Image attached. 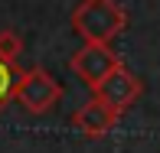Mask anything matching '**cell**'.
<instances>
[{
	"label": "cell",
	"mask_w": 160,
	"mask_h": 153,
	"mask_svg": "<svg viewBox=\"0 0 160 153\" xmlns=\"http://www.w3.org/2000/svg\"><path fill=\"white\" fill-rule=\"evenodd\" d=\"M128 26V13L118 0H78L72 10V30L82 42L111 46Z\"/></svg>",
	"instance_id": "6da1fadb"
},
{
	"label": "cell",
	"mask_w": 160,
	"mask_h": 153,
	"mask_svg": "<svg viewBox=\"0 0 160 153\" xmlns=\"http://www.w3.org/2000/svg\"><path fill=\"white\" fill-rule=\"evenodd\" d=\"M62 94H65V88L46 69H23L20 82H17V91H13V101L26 114H46L62 101Z\"/></svg>",
	"instance_id": "7a4b0ae2"
},
{
	"label": "cell",
	"mask_w": 160,
	"mask_h": 153,
	"mask_svg": "<svg viewBox=\"0 0 160 153\" xmlns=\"http://www.w3.org/2000/svg\"><path fill=\"white\" fill-rule=\"evenodd\" d=\"M92 91H95V98H98V101H105L111 111L124 114L128 108L134 104L141 94H144V82H141V78H137L131 69H128L124 62H121L118 69H114L108 78H101V82H98Z\"/></svg>",
	"instance_id": "3957f363"
},
{
	"label": "cell",
	"mask_w": 160,
	"mask_h": 153,
	"mask_svg": "<svg viewBox=\"0 0 160 153\" xmlns=\"http://www.w3.org/2000/svg\"><path fill=\"white\" fill-rule=\"evenodd\" d=\"M118 65H121L118 52H111V46H95V42H82V49L69 59V69L88 88H95L101 78H108Z\"/></svg>",
	"instance_id": "277c9868"
},
{
	"label": "cell",
	"mask_w": 160,
	"mask_h": 153,
	"mask_svg": "<svg viewBox=\"0 0 160 153\" xmlns=\"http://www.w3.org/2000/svg\"><path fill=\"white\" fill-rule=\"evenodd\" d=\"M118 117H121V114H118V111H111L105 101L92 98L88 104H82L75 114H72V127H75L78 134H85L88 140H98V137H105L108 130L118 124Z\"/></svg>",
	"instance_id": "5b68a950"
},
{
	"label": "cell",
	"mask_w": 160,
	"mask_h": 153,
	"mask_svg": "<svg viewBox=\"0 0 160 153\" xmlns=\"http://www.w3.org/2000/svg\"><path fill=\"white\" fill-rule=\"evenodd\" d=\"M20 72H23V69H17V65H10V62L0 59V114H3L7 104L13 101V91H17V82H20Z\"/></svg>",
	"instance_id": "8992f818"
},
{
	"label": "cell",
	"mask_w": 160,
	"mask_h": 153,
	"mask_svg": "<svg viewBox=\"0 0 160 153\" xmlns=\"http://www.w3.org/2000/svg\"><path fill=\"white\" fill-rule=\"evenodd\" d=\"M20 52H23V39H20V33H13V30H0V59L10 62V65H17Z\"/></svg>",
	"instance_id": "52a82bcc"
}]
</instances>
